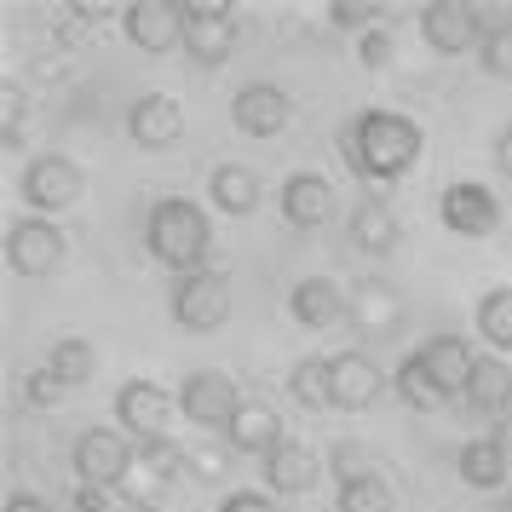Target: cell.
Instances as JSON below:
<instances>
[{"instance_id": "52a82bcc", "label": "cell", "mask_w": 512, "mask_h": 512, "mask_svg": "<svg viewBox=\"0 0 512 512\" xmlns=\"http://www.w3.org/2000/svg\"><path fill=\"white\" fill-rule=\"evenodd\" d=\"M173 409H179V392H162L156 380H127L116 392V426L139 443H167V426H173Z\"/></svg>"}, {"instance_id": "2e32d148", "label": "cell", "mask_w": 512, "mask_h": 512, "mask_svg": "<svg viewBox=\"0 0 512 512\" xmlns=\"http://www.w3.org/2000/svg\"><path fill=\"white\" fill-rule=\"evenodd\" d=\"M363 340H392L397 328H403V300H397L392 282L380 277H363L351 288V317H346Z\"/></svg>"}, {"instance_id": "484cf974", "label": "cell", "mask_w": 512, "mask_h": 512, "mask_svg": "<svg viewBox=\"0 0 512 512\" xmlns=\"http://www.w3.org/2000/svg\"><path fill=\"white\" fill-rule=\"evenodd\" d=\"M47 369H52V380H58L64 392L87 386V380L98 374V351H93V340H81V334H64V340H52Z\"/></svg>"}, {"instance_id": "60d3db41", "label": "cell", "mask_w": 512, "mask_h": 512, "mask_svg": "<svg viewBox=\"0 0 512 512\" xmlns=\"http://www.w3.org/2000/svg\"><path fill=\"white\" fill-rule=\"evenodd\" d=\"M495 173H501V179H512V127H501V133H495Z\"/></svg>"}, {"instance_id": "277c9868", "label": "cell", "mask_w": 512, "mask_h": 512, "mask_svg": "<svg viewBox=\"0 0 512 512\" xmlns=\"http://www.w3.org/2000/svg\"><path fill=\"white\" fill-rule=\"evenodd\" d=\"M133 438L127 432H110V426H87L81 438L70 443V466L81 484H98V489H127L133 478Z\"/></svg>"}, {"instance_id": "44dd1931", "label": "cell", "mask_w": 512, "mask_h": 512, "mask_svg": "<svg viewBox=\"0 0 512 512\" xmlns=\"http://www.w3.org/2000/svg\"><path fill=\"white\" fill-rule=\"evenodd\" d=\"M386 392V374L369 351H334V409H369Z\"/></svg>"}, {"instance_id": "b9f144b4", "label": "cell", "mask_w": 512, "mask_h": 512, "mask_svg": "<svg viewBox=\"0 0 512 512\" xmlns=\"http://www.w3.org/2000/svg\"><path fill=\"white\" fill-rule=\"evenodd\" d=\"M495 512H512V501H501V507H495Z\"/></svg>"}, {"instance_id": "7a4b0ae2", "label": "cell", "mask_w": 512, "mask_h": 512, "mask_svg": "<svg viewBox=\"0 0 512 512\" xmlns=\"http://www.w3.org/2000/svg\"><path fill=\"white\" fill-rule=\"evenodd\" d=\"M144 248L173 277L208 271L213 265V219L196 202H185V196H162L156 208L144 213Z\"/></svg>"}, {"instance_id": "e0dca14e", "label": "cell", "mask_w": 512, "mask_h": 512, "mask_svg": "<svg viewBox=\"0 0 512 512\" xmlns=\"http://www.w3.org/2000/svg\"><path fill=\"white\" fill-rule=\"evenodd\" d=\"M288 311L300 328H334L351 317V288H340L334 277H300L288 288Z\"/></svg>"}, {"instance_id": "7bdbcfd3", "label": "cell", "mask_w": 512, "mask_h": 512, "mask_svg": "<svg viewBox=\"0 0 512 512\" xmlns=\"http://www.w3.org/2000/svg\"><path fill=\"white\" fill-rule=\"evenodd\" d=\"M133 512H162V507H133Z\"/></svg>"}, {"instance_id": "5bb4252c", "label": "cell", "mask_w": 512, "mask_h": 512, "mask_svg": "<svg viewBox=\"0 0 512 512\" xmlns=\"http://www.w3.org/2000/svg\"><path fill=\"white\" fill-rule=\"evenodd\" d=\"M127 133L139 150H173L185 139V104L173 93H139L127 110Z\"/></svg>"}, {"instance_id": "9a60e30c", "label": "cell", "mask_w": 512, "mask_h": 512, "mask_svg": "<svg viewBox=\"0 0 512 512\" xmlns=\"http://www.w3.org/2000/svg\"><path fill=\"white\" fill-rule=\"evenodd\" d=\"M277 213L294 231H323L334 219V185L323 173H288L277 185Z\"/></svg>"}, {"instance_id": "7402d4cb", "label": "cell", "mask_w": 512, "mask_h": 512, "mask_svg": "<svg viewBox=\"0 0 512 512\" xmlns=\"http://www.w3.org/2000/svg\"><path fill=\"white\" fill-rule=\"evenodd\" d=\"M346 236H351V248L357 254H392L397 242H403V225H397V213L380 202V196H363L357 208H351V219H346Z\"/></svg>"}, {"instance_id": "ac0fdd59", "label": "cell", "mask_w": 512, "mask_h": 512, "mask_svg": "<svg viewBox=\"0 0 512 512\" xmlns=\"http://www.w3.org/2000/svg\"><path fill=\"white\" fill-rule=\"evenodd\" d=\"M420 363H426V374L438 380V392L455 403V397H466L472 374H478V351L466 346V340H455V334H438V340L420 346Z\"/></svg>"}, {"instance_id": "ab89813d", "label": "cell", "mask_w": 512, "mask_h": 512, "mask_svg": "<svg viewBox=\"0 0 512 512\" xmlns=\"http://www.w3.org/2000/svg\"><path fill=\"white\" fill-rule=\"evenodd\" d=\"M6 512H52L47 495H29V489H12L6 495Z\"/></svg>"}, {"instance_id": "836d02e7", "label": "cell", "mask_w": 512, "mask_h": 512, "mask_svg": "<svg viewBox=\"0 0 512 512\" xmlns=\"http://www.w3.org/2000/svg\"><path fill=\"white\" fill-rule=\"evenodd\" d=\"M357 64H363V70H386V64H392V35H386V29L357 35Z\"/></svg>"}, {"instance_id": "d6a6232c", "label": "cell", "mask_w": 512, "mask_h": 512, "mask_svg": "<svg viewBox=\"0 0 512 512\" xmlns=\"http://www.w3.org/2000/svg\"><path fill=\"white\" fill-rule=\"evenodd\" d=\"M24 87L18 81H0V139L18 144V133H24Z\"/></svg>"}, {"instance_id": "e575fe53", "label": "cell", "mask_w": 512, "mask_h": 512, "mask_svg": "<svg viewBox=\"0 0 512 512\" xmlns=\"http://www.w3.org/2000/svg\"><path fill=\"white\" fill-rule=\"evenodd\" d=\"M24 397H29V409H58L64 386L52 380V369H35V374H29V386H24Z\"/></svg>"}, {"instance_id": "8992f818", "label": "cell", "mask_w": 512, "mask_h": 512, "mask_svg": "<svg viewBox=\"0 0 512 512\" xmlns=\"http://www.w3.org/2000/svg\"><path fill=\"white\" fill-rule=\"evenodd\" d=\"M242 403H248V397H242V386H236L231 369H190L185 386H179V409H185V420L190 426H208V432H225Z\"/></svg>"}, {"instance_id": "3957f363", "label": "cell", "mask_w": 512, "mask_h": 512, "mask_svg": "<svg viewBox=\"0 0 512 512\" xmlns=\"http://www.w3.org/2000/svg\"><path fill=\"white\" fill-rule=\"evenodd\" d=\"M167 317L185 328V334H213V328L231 323V277L225 271H190V277H173V294H167Z\"/></svg>"}, {"instance_id": "ffe728a7", "label": "cell", "mask_w": 512, "mask_h": 512, "mask_svg": "<svg viewBox=\"0 0 512 512\" xmlns=\"http://www.w3.org/2000/svg\"><path fill=\"white\" fill-rule=\"evenodd\" d=\"M225 443H231L236 455H271V449H282L288 443V432H282V415L271 409V403H242L236 409V420L225 426Z\"/></svg>"}, {"instance_id": "4316f807", "label": "cell", "mask_w": 512, "mask_h": 512, "mask_svg": "<svg viewBox=\"0 0 512 512\" xmlns=\"http://www.w3.org/2000/svg\"><path fill=\"white\" fill-rule=\"evenodd\" d=\"M288 397L300 409H334V357H300L288 369Z\"/></svg>"}, {"instance_id": "4fadbf2b", "label": "cell", "mask_w": 512, "mask_h": 512, "mask_svg": "<svg viewBox=\"0 0 512 512\" xmlns=\"http://www.w3.org/2000/svg\"><path fill=\"white\" fill-rule=\"evenodd\" d=\"M185 52L196 64H225L236 52V18L219 0H185Z\"/></svg>"}, {"instance_id": "d6986e66", "label": "cell", "mask_w": 512, "mask_h": 512, "mask_svg": "<svg viewBox=\"0 0 512 512\" xmlns=\"http://www.w3.org/2000/svg\"><path fill=\"white\" fill-rule=\"evenodd\" d=\"M259 472H265V489L271 495H311L317 478H323V461H317V449H305V443L288 438L282 449H271L259 461Z\"/></svg>"}, {"instance_id": "1f68e13d", "label": "cell", "mask_w": 512, "mask_h": 512, "mask_svg": "<svg viewBox=\"0 0 512 512\" xmlns=\"http://www.w3.org/2000/svg\"><path fill=\"white\" fill-rule=\"evenodd\" d=\"M328 472H334L340 484H351V478H369L374 461H369L363 443H334V449H328Z\"/></svg>"}, {"instance_id": "9c48e42d", "label": "cell", "mask_w": 512, "mask_h": 512, "mask_svg": "<svg viewBox=\"0 0 512 512\" xmlns=\"http://www.w3.org/2000/svg\"><path fill=\"white\" fill-rule=\"evenodd\" d=\"M420 35H426V47L432 52H449V58H461V52L484 47V6H466V0H432V6H420Z\"/></svg>"}, {"instance_id": "d590c367", "label": "cell", "mask_w": 512, "mask_h": 512, "mask_svg": "<svg viewBox=\"0 0 512 512\" xmlns=\"http://www.w3.org/2000/svg\"><path fill=\"white\" fill-rule=\"evenodd\" d=\"M478 52H484V70L489 75H507L512 70V35H507V29L484 35V47H478Z\"/></svg>"}, {"instance_id": "d4e9b609", "label": "cell", "mask_w": 512, "mask_h": 512, "mask_svg": "<svg viewBox=\"0 0 512 512\" xmlns=\"http://www.w3.org/2000/svg\"><path fill=\"white\" fill-rule=\"evenodd\" d=\"M466 409H478V415H507L512 409V369L501 357H478V374L466 386Z\"/></svg>"}, {"instance_id": "f1b7e54d", "label": "cell", "mask_w": 512, "mask_h": 512, "mask_svg": "<svg viewBox=\"0 0 512 512\" xmlns=\"http://www.w3.org/2000/svg\"><path fill=\"white\" fill-rule=\"evenodd\" d=\"M478 334L495 351L512 357V288H489L484 300H478Z\"/></svg>"}, {"instance_id": "f35d334b", "label": "cell", "mask_w": 512, "mask_h": 512, "mask_svg": "<svg viewBox=\"0 0 512 512\" xmlns=\"http://www.w3.org/2000/svg\"><path fill=\"white\" fill-rule=\"evenodd\" d=\"M219 466H225L219 449H190V478H219Z\"/></svg>"}, {"instance_id": "603a6c76", "label": "cell", "mask_w": 512, "mask_h": 512, "mask_svg": "<svg viewBox=\"0 0 512 512\" xmlns=\"http://www.w3.org/2000/svg\"><path fill=\"white\" fill-rule=\"evenodd\" d=\"M208 196H213V208L225 213V219H248V213L265 202V185H259V173L254 167H242V162H219L208 173Z\"/></svg>"}, {"instance_id": "cb8c5ba5", "label": "cell", "mask_w": 512, "mask_h": 512, "mask_svg": "<svg viewBox=\"0 0 512 512\" xmlns=\"http://www.w3.org/2000/svg\"><path fill=\"white\" fill-rule=\"evenodd\" d=\"M507 438H495V432H484V438H466L461 455H455V472H461L466 489H501L507 484Z\"/></svg>"}, {"instance_id": "6da1fadb", "label": "cell", "mask_w": 512, "mask_h": 512, "mask_svg": "<svg viewBox=\"0 0 512 512\" xmlns=\"http://www.w3.org/2000/svg\"><path fill=\"white\" fill-rule=\"evenodd\" d=\"M420 150H426L420 121L397 116V110H363L340 133V156H346V167L363 185H392V179H403L420 162Z\"/></svg>"}, {"instance_id": "7c38bea8", "label": "cell", "mask_w": 512, "mask_h": 512, "mask_svg": "<svg viewBox=\"0 0 512 512\" xmlns=\"http://www.w3.org/2000/svg\"><path fill=\"white\" fill-rule=\"evenodd\" d=\"M288 116H294V98L282 93L277 81H248L231 98V121L242 139H277L288 127Z\"/></svg>"}, {"instance_id": "8d00e7d4", "label": "cell", "mask_w": 512, "mask_h": 512, "mask_svg": "<svg viewBox=\"0 0 512 512\" xmlns=\"http://www.w3.org/2000/svg\"><path fill=\"white\" fill-rule=\"evenodd\" d=\"M219 512H277V501H271L265 489H231V495L219 501Z\"/></svg>"}, {"instance_id": "4dcf8cb0", "label": "cell", "mask_w": 512, "mask_h": 512, "mask_svg": "<svg viewBox=\"0 0 512 512\" xmlns=\"http://www.w3.org/2000/svg\"><path fill=\"white\" fill-rule=\"evenodd\" d=\"M328 24L369 35V29H386V6L380 0H328Z\"/></svg>"}, {"instance_id": "74e56055", "label": "cell", "mask_w": 512, "mask_h": 512, "mask_svg": "<svg viewBox=\"0 0 512 512\" xmlns=\"http://www.w3.org/2000/svg\"><path fill=\"white\" fill-rule=\"evenodd\" d=\"M110 495H116V489H98V484H75V512H110Z\"/></svg>"}, {"instance_id": "83f0119b", "label": "cell", "mask_w": 512, "mask_h": 512, "mask_svg": "<svg viewBox=\"0 0 512 512\" xmlns=\"http://www.w3.org/2000/svg\"><path fill=\"white\" fill-rule=\"evenodd\" d=\"M392 386H397V397H403L409 409H443V403H449V397L438 392V380L426 374V363H420V351H409V357L397 363Z\"/></svg>"}, {"instance_id": "ba28073f", "label": "cell", "mask_w": 512, "mask_h": 512, "mask_svg": "<svg viewBox=\"0 0 512 512\" xmlns=\"http://www.w3.org/2000/svg\"><path fill=\"white\" fill-rule=\"evenodd\" d=\"M64 248H70L64 225L58 219H41V213H29V219H18L6 231V265L18 277H52L64 265Z\"/></svg>"}, {"instance_id": "f546056e", "label": "cell", "mask_w": 512, "mask_h": 512, "mask_svg": "<svg viewBox=\"0 0 512 512\" xmlns=\"http://www.w3.org/2000/svg\"><path fill=\"white\" fill-rule=\"evenodd\" d=\"M340 512H392V484L380 472L351 478V484H340Z\"/></svg>"}, {"instance_id": "5b68a950", "label": "cell", "mask_w": 512, "mask_h": 512, "mask_svg": "<svg viewBox=\"0 0 512 512\" xmlns=\"http://www.w3.org/2000/svg\"><path fill=\"white\" fill-rule=\"evenodd\" d=\"M18 190H24V202L41 213V219H52V213L75 208V202L87 196V173H81V162H70V156L47 150V156H35V162L24 167Z\"/></svg>"}, {"instance_id": "8fae6325", "label": "cell", "mask_w": 512, "mask_h": 512, "mask_svg": "<svg viewBox=\"0 0 512 512\" xmlns=\"http://www.w3.org/2000/svg\"><path fill=\"white\" fill-rule=\"evenodd\" d=\"M121 29L139 52H173L185 47V0H133L121 6Z\"/></svg>"}, {"instance_id": "30bf717a", "label": "cell", "mask_w": 512, "mask_h": 512, "mask_svg": "<svg viewBox=\"0 0 512 512\" xmlns=\"http://www.w3.org/2000/svg\"><path fill=\"white\" fill-rule=\"evenodd\" d=\"M438 219H443V231H455L461 242L495 236V231H501V196H495L489 185H478V179H461V185L443 190Z\"/></svg>"}]
</instances>
